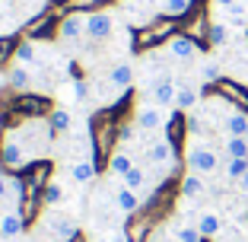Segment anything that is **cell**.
Returning a JSON list of instances; mask_svg holds the SVG:
<instances>
[{
  "label": "cell",
  "mask_w": 248,
  "mask_h": 242,
  "mask_svg": "<svg viewBox=\"0 0 248 242\" xmlns=\"http://www.w3.org/2000/svg\"><path fill=\"white\" fill-rule=\"evenodd\" d=\"M185 160H188V169L197 172V176H210V172L219 169V153L213 147H207V144H191Z\"/></svg>",
  "instance_id": "6da1fadb"
},
{
  "label": "cell",
  "mask_w": 248,
  "mask_h": 242,
  "mask_svg": "<svg viewBox=\"0 0 248 242\" xmlns=\"http://www.w3.org/2000/svg\"><path fill=\"white\" fill-rule=\"evenodd\" d=\"M0 156H3V162H7L10 169H22L26 162H29V147L22 144L19 131H7V134H3V144H0Z\"/></svg>",
  "instance_id": "7a4b0ae2"
},
{
  "label": "cell",
  "mask_w": 248,
  "mask_h": 242,
  "mask_svg": "<svg viewBox=\"0 0 248 242\" xmlns=\"http://www.w3.org/2000/svg\"><path fill=\"white\" fill-rule=\"evenodd\" d=\"M134 121H137L140 131H159V128H166L169 121H172V115H169L162 105H156V102H140Z\"/></svg>",
  "instance_id": "3957f363"
},
{
  "label": "cell",
  "mask_w": 248,
  "mask_h": 242,
  "mask_svg": "<svg viewBox=\"0 0 248 242\" xmlns=\"http://www.w3.org/2000/svg\"><path fill=\"white\" fill-rule=\"evenodd\" d=\"M111 32H115V16L111 13H89L86 16V38L105 42Z\"/></svg>",
  "instance_id": "277c9868"
},
{
  "label": "cell",
  "mask_w": 248,
  "mask_h": 242,
  "mask_svg": "<svg viewBox=\"0 0 248 242\" xmlns=\"http://www.w3.org/2000/svg\"><path fill=\"white\" fill-rule=\"evenodd\" d=\"M166 51H169V58H172V61H182V64H185V61H194L201 48H197V42L191 35H175V38H169Z\"/></svg>",
  "instance_id": "5b68a950"
},
{
  "label": "cell",
  "mask_w": 248,
  "mask_h": 242,
  "mask_svg": "<svg viewBox=\"0 0 248 242\" xmlns=\"http://www.w3.org/2000/svg\"><path fill=\"white\" fill-rule=\"evenodd\" d=\"M146 156H150V162H156V166H172V162H175V147H172L169 137H159V140L150 144Z\"/></svg>",
  "instance_id": "8992f818"
},
{
  "label": "cell",
  "mask_w": 248,
  "mask_h": 242,
  "mask_svg": "<svg viewBox=\"0 0 248 242\" xmlns=\"http://www.w3.org/2000/svg\"><path fill=\"white\" fill-rule=\"evenodd\" d=\"M175 96H178V86L172 83V77H159L153 83V102L169 109V105H175Z\"/></svg>",
  "instance_id": "52a82bcc"
},
{
  "label": "cell",
  "mask_w": 248,
  "mask_h": 242,
  "mask_svg": "<svg viewBox=\"0 0 248 242\" xmlns=\"http://www.w3.org/2000/svg\"><path fill=\"white\" fill-rule=\"evenodd\" d=\"M22 229H26V223H22V213L16 210V207H13V210H3V213H0V233H3V242L22 236Z\"/></svg>",
  "instance_id": "ba28073f"
},
{
  "label": "cell",
  "mask_w": 248,
  "mask_h": 242,
  "mask_svg": "<svg viewBox=\"0 0 248 242\" xmlns=\"http://www.w3.org/2000/svg\"><path fill=\"white\" fill-rule=\"evenodd\" d=\"M223 131L229 137H248V112H229L223 118Z\"/></svg>",
  "instance_id": "9c48e42d"
},
{
  "label": "cell",
  "mask_w": 248,
  "mask_h": 242,
  "mask_svg": "<svg viewBox=\"0 0 248 242\" xmlns=\"http://www.w3.org/2000/svg\"><path fill=\"white\" fill-rule=\"evenodd\" d=\"M108 83H111L115 89H121V93H124V89H127V86L134 83V67L127 64V61H121V64H115V67L108 70Z\"/></svg>",
  "instance_id": "30bf717a"
},
{
  "label": "cell",
  "mask_w": 248,
  "mask_h": 242,
  "mask_svg": "<svg viewBox=\"0 0 248 242\" xmlns=\"http://www.w3.org/2000/svg\"><path fill=\"white\" fill-rule=\"evenodd\" d=\"M83 32H86V16H67L61 22V38L64 42H77Z\"/></svg>",
  "instance_id": "8fae6325"
},
{
  "label": "cell",
  "mask_w": 248,
  "mask_h": 242,
  "mask_svg": "<svg viewBox=\"0 0 248 242\" xmlns=\"http://www.w3.org/2000/svg\"><path fill=\"white\" fill-rule=\"evenodd\" d=\"M115 204L121 213H134L140 207V198H137V191H131L127 185H121V188L115 191Z\"/></svg>",
  "instance_id": "7c38bea8"
},
{
  "label": "cell",
  "mask_w": 248,
  "mask_h": 242,
  "mask_svg": "<svg viewBox=\"0 0 248 242\" xmlns=\"http://www.w3.org/2000/svg\"><path fill=\"white\" fill-rule=\"evenodd\" d=\"M223 156L226 160H248V137H226Z\"/></svg>",
  "instance_id": "4fadbf2b"
},
{
  "label": "cell",
  "mask_w": 248,
  "mask_h": 242,
  "mask_svg": "<svg viewBox=\"0 0 248 242\" xmlns=\"http://www.w3.org/2000/svg\"><path fill=\"white\" fill-rule=\"evenodd\" d=\"M197 229H201V236L207 239V236H217L219 229H223V223H219V217L213 210H204L201 217H197Z\"/></svg>",
  "instance_id": "5bb4252c"
},
{
  "label": "cell",
  "mask_w": 248,
  "mask_h": 242,
  "mask_svg": "<svg viewBox=\"0 0 248 242\" xmlns=\"http://www.w3.org/2000/svg\"><path fill=\"white\" fill-rule=\"evenodd\" d=\"M134 166H137V162H134V156L124 153V150H118V153L111 156V176H118V178H124Z\"/></svg>",
  "instance_id": "9a60e30c"
},
{
  "label": "cell",
  "mask_w": 248,
  "mask_h": 242,
  "mask_svg": "<svg viewBox=\"0 0 248 242\" xmlns=\"http://www.w3.org/2000/svg\"><path fill=\"white\" fill-rule=\"evenodd\" d=\"M201 194H204V178L197 172H188L182 178V198H201Z\"/></svg>",
  "instance_id": "2e32d148"
},
{
  "label": "cell",
  "mask_w": 248,
  "mask_h": 242,
  "mask_svg": "<svg viewBox=\"0 0 248 242\" xmlns=\"http://www.w3.org/2000/svg\"><path fill=\"white\" fill-rule=\"evenodd\" d=\"M29 83H32V77H29V70H26V64L10 67V74H7V86H13V89H29Z\"/></svg>",
  "instance_id": "e0dca14e"
},
{
  "label": "cell",
  "mask_w": 248,
  "mask_h": 242,
  "mask_svg": "<svg viewBox=\"0 0 248 242\" xmlns=\"http://www.w3.org/2000/svg\"><path fill=\"white\" fill-rule=\"evenodd\" d=\"M70 176H73V182L86 185V182H93V178H95V166L89 160H80V162H73V166H70Z\"/></svg>",
  "instance_id": "ac0fdd59"
},
{
  "label": "cell",
  "mask_w": 248,
  "mask_h": 242,
  "mask_svg": "<svg viewBox=\"0 0 248 242\" xmlns=\"http://www.w3.org/2000/svg\"><path fill=\"white\" fill-rule=\"evenodd\" d=\"M51 233L58 236L61 242H70L73 236H77V223H73V220H67V217H58V220L51 223Z\"/></svg>",
  "instance_id": "d6986e66"
},
{
  "label": "cell",
  "mask_w": 248,
  "mask_h": 242,
  "mask_svg": "<svg viewBox=\"0 0 248 242\" xmlns=\"http://www.w3.org/2000/svg\"><path fill=\"white\" fill-rule=\"evenodd\" d=\"M48 125H51V131L67 134V131H70V125H73V118H70V112H67V109H54L51 118H48Z\"/></svg>",
  "instance_id": "ffe728a7"
},
{
  "label": "cell",
  "mask_w": 248,
  "mask_h": 242,
  "mask_svg": "<svg viewBox=\"0 0 248 242\" xmlns=\"http://www.w3.org/2000/svg\"><path fill=\"white\" fill-rule=\"evenodd\" d=\"M19 194H22V188H19V182L16 178H7V176H0V201H19Z\"/></svg>",
  "instance_id": "44dd1931"
},
{
  "label": "cell",
  "mask_w": 248,
  "mask_h": 242,
  "mask_svg": "<svg viewBox=\"0 0 248 242\" xmlns=\"http://www.w3.org/2000/svg\"><path fill=\"white\" fill-rule=\"evenodd\" d=\"M219 86L226 89V96L232 99L235 105H239V112H248V93L239 86V83H219Z\"/></svg>",
  "instance_id": "7402d4cb"
},
{
  "label": "cell",
  "mask_w": 248,
  "mask_h": 242,
  "mask_svg": "<svg viewBox=\"0 0 248 242\" xmlns=\"http://www.w3.org/2000/svg\"><path fill=\"white\" fill-rule=\"evenodd\" d=\"M121 185H127L131 191H140V188L146 185V169H143V166H134L131 172H127V176L121 178Z\"/></svg>",
  "instance_id": "603a6c76"
},
{
  "label": "cell",
  "mask_w": 248,
  "mask_h": 242,
  "mask_svg": "<svg viewBox=\"0 0 248 242\" xmlns=\"http://www.w3.org/2000/svg\"><path fill=\"white\" fill-rule=\"evenodd\" d=\"M175 105H178V109H194V105H197V89L194 86H178Z\"/></svg>",
  "instance_id": "cb8c5ba5"
},
{
  "label": "cell",
  "mask_w": 248,
  "mask_h": 242,
  "mask_svg": "<svg viewBox=\"0 0 248 242\" xmlns=\"http://www.w3.org/2000/svg\"><path fill=\"white\" fill-rule=\"evenodd\" d=\"M223 169H226V178L239 182V178L248 172V160H226V162H223Z\"/></svg>",
  "instance_id": "d4e9b609"
},
{
  "label": "cell",
  "mask_w": 248,
  "mask_h": 242,
  "mask_svg": "<svg viewBox=\"0 0 248 242\" xmlns=\"http://www.w3.org/2000/svg\"><path fill=\"white\" fill-rule=\"evenodd\" d=\"M191 3H194V0H166V3H162V13L166 16H185L191 10Z\"/></svg>",
  "instance_id": "484cf974"
},
{
  "label": "cell",
  "mask_w": 248,
  "mask_h": 242,
  "mask_svg": "<svg viewBox=\"0 0 248 242\" xmlns=\"http://www.w3.org/2000/svg\"><path fill=\"white\" fill-rule=\"evenodd\" d=\"M175 242H204V236H201L197 226H178L175 229Z\"/></svg>",
  "instance_id": "4316f807"
},
{
  "label": "cell",
  "mask_w": 248,
  "mask_h": 242,
  "mask_svg": "<svg viewBox=\"0 0 248 242\" xmlns=\"http://www.w3.org/2000/svg\"><path fill=\"white\" fill-rule=\"evenodd\" d=\"M226 42H229V29L223 26V22H213L210 26V45L219 48V45H226Z\"/></svg>",
  "instance_id": "83f0119b"
},
{
  "label": "cell",
  "mask_w": 248,
  "mask_h": 242,
  "mask_svg": "<svg viewBox=\"0 0 248 242\" xmlns=\"http://www.w3.org/2000/svg\"><path fill=\"white\" fill-rule=\"evenodd\" d=\"M61 201H64V188H61L58 182H51L48 188H45V204L54 207V204H61Z\"/></svg>",
  "instance_id": "f1b7e54d"
},
{
  "label": "cell",
  "mask_w": 248,
  "mask_h": 242,
  "mask_svg": "<svg viewBox=\"0 0 248 242\" xmlns=\"http://www.w3.org/2000/svg\"><path fill=\"white\" fill-rule=\"evenodd\" d=\"M29 61H35V45L26 42V45H19V51H16V64H29Z\"/></svg>",
  "instance_id": "f546056e"
},
{
  "label": "cell",
  "mask_w": 248,
  "mask_h": 242,
  "mask_svg": "<svg viewBox=\"0 0 248 242\" xmlns=\"http://www.w3.org/2000/svg\"><path fill=\"white\" fill-rule=\"evenodd\" d=\"M201 80H204V83H217L219 80V64H213V61L204 64V67H201Z\"/></svg>",
  "instance_id": "4dcf8cb0"
},
{
  "label": "cell",
  "mask_w": 248,
  "mask_h": 242,
  "mask_svg": "<svg viewBox=\"0 0 248 242\" xmlns=\"http://www.w3.org/2000/svg\"><path fill=\"white\" fill-rule=\"evenodd\" d=\"M73 93H77V99H86V96H89V86H86V83H73Z\"/></svg>",
  "instance_id": "1f68e13d"
},
{
  "label": "cell",
  "mask_w": 248,
  "mask_h": 242,
  "mask_svg": "<svg viewBox=\"0 0 248 242\" xmlns=\"http://www.w3.org/2000/svg\"><path fill=\"white\" fill-rule=\"evenodd\" d=\"M134 137V125H124L121 128V140H131Z\"/></svg>",
  "instance_id": "d6a6232c"
},
{
  "label": "cell",
  "mask_w": 248,
  "mask_h": 242,
  "mask_svg": "<svg viewBox=\"0 0 248 242\" xmlns=\"http://www.w3.org/2000/svg\"><path fill=\"white\" fill-rule=\"evenodd\" d=\"M232 3H235V0H213V7H219V10H229Z\"/></svg>",
  "instance_id": "836d02e7"
},
{
  "label": "cell",
  "mask_w": 248,
  "mask_h": 242,
  "mask_svg": "<svg viewBox=\"0 0 248 242\" xmlns=\"http://www.w3.org/2000/svg\"><path fill=\"white\" fill-rule=\"evenodd\" d=\"M235 185H239V188H242V191H245V194H248V172H245V176H242V178H239V182H235Z\"/></svg>",
  "instance_id": "e575fe53"
},
{
  "label": "cell",
  "mask_w": 248,
  "mask_h": 242,
  "mask_svg": "<svg viewBox=\"0 0 248 242\" xmlns=\"http://www.w3.org/2000/svg\"><path fill=\"white\" fill-rule=\"evenodd\" d=\"M0 86H3V77H0Z\"/></svg>",
  "instance_id": "d590c367"
},
{
  "label": "cell",
  "mask_w": 248,
  "mask_h": 242,
  "mask_svg": "<svg viewBox=\"0 0 248 242\" xmlns=\"http://www.w3.org/2000/svg\"><path fill=\"white\" fill-rule=\"evenodd\" d=\"M0 242H3V233H0Z\"/></svg>",
  "instance_id": "8d00e7d4"
}]
</instances>
